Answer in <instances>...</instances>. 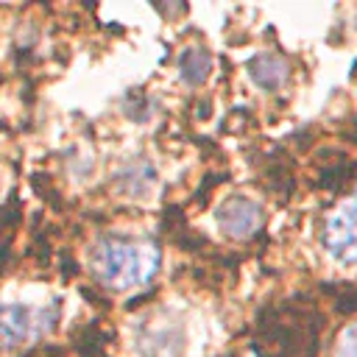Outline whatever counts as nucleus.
<instances>
[{"instance_id":"nucleus-8","label":"nucleus","mask_w":357,"mask_h":357,"mask_svg":"<svg viewBox=\"0 0 357 357\" xmlns=\"http://www.w3.org/2000/svg\"><path fill=\"white\" fill-rule=\"evenodd\" d=\"M0 190H3V178H0Z\"/></svg>"},{"instance_id":"nucleus-5","label":"nucleus","mask_w":357,"mask_h":357,"mask_svg":"<svg viewBox=\"0 0 357 357\" xmlns=\"http://www.w3.org/2000/svg\"><path fill=\"white\" fill-rule=\"evenodd\" d=\"M248 75L254 78V84H259L262 89H279L287 75H290V67L282 56L276 53H259L248 61Z\"/></svg>"},{"instance_id":"nucleus-1","label":"nucleus","mask_w":357,"mask_h":357,"mask_svg":"<svg viewBox=\"0 0 357 357\" xmlns=\"http://www.w3.org/2000/svg\"><path fill=\"white\" fill-rule=\"evenodd\" d=\"M92 273L112 290H134L159 271V248L139 237H103L89 257Z\"/></svg>"},{"instance_id":"nucleus-4","label":"nucleus","mask_w":357,"mask_h":357,"mask_svg":"<svg viewBox=\"0 0 357 357\" xmlns=\"http://www.w3.org/2000/svg\"><path fill=\"white\" fill-rule=\"evenodd\" d=\"M215 220L220 226L223 234L229 237H248L259 229L262 223V209L257 201L245 198V195H231L229 201H223L215 209Z\"/></svg>"},{"instance_id":"nucleus-7","label":"nucleus","mask_w":357,"mask_h":357,"mask_svg":"<svg viewBox=\"0 0 357 357\" xmlns=\"http://www.w3.org/2000/svg\"><path fill=\"white\" fill-rule=\"evenodd\" d=\"M332 357H357V326H349V329L337 337Z\"/></svg>"},{"instance_id":"nucleus-6","label":"nucleus","mask_w":357,"mask_h":357,"mask_svg":"<svg viewBox=\"0 0 357 357\" xmlns=\"http://www.w3.org/2000/svg\"><path fill=\"white\" fill-rule=\"evenodd\" d=\"M209 67H212V59L204 47H187L178 59V73L187 84H201L209 75Z\"/></svg>"},{"instance_id":"nucleus-3","label":"nucleus","mask_w":357,"mask_h":357,"mask_svg":"<svg viewBox=\"0 0 357 357\" xmlns=\"http://www.w3.org/2000/svg\"><path fill=\"white\" fill-rule=\"evenodd\" d=\"M326 251L346 265H357V190L349 192L324 223Z\"/></svg>"},{"instance_id":"nucleus-2","label":"nucleus","mask_w":357,"mask_h":357,"mask_svg":"<svg viewBox=\"0 0 357 357\" xmlns=\"http://www.w3.org/2000/svg\"><path fill=\"white\" fill-rule=\"evenodd\" d=\"M59 318L56 304L45 301H0V349H17L47 329H53Z\"/></svg>"}]
</instances>
